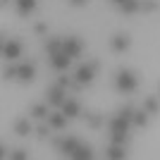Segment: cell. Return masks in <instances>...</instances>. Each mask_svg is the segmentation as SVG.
Masks as SVG:
<instances>
[{"label": "cell", "mask_w": 160, "mask_h": 160, "mask_svg": "<svg viewBox=\"0 0 160 160\" xmlns=\"http://www.w3.org/2000/svg\"><path fill=\"white\" fill-rule=\"evenodd\" d=\"M141 10H143V12H155V10H158V2H155V0H143V2H141Z\"/></svg>", "instance_id": "obj_25"}, {"label": "cell", "mask_w": 160, "mask_h": 160, "mask_svg": "<svg viewBox=\"0 0 160 160\" xmlns=\"http://www.w3.org/2000/svg\"><path fill=\"white\" fill-rule=\"evenodd\" d=\"M88 0H69V5H74V7H81V5H86Z\"/></svg>", "instance_id": "obj_30"}, {"label": "cell", "mask_w": 160, "mask_h": 160, "mask_svg": "<svg viewBox=\"0 0 160 160\" xmlns=\"http://www.w3.org/2000/svg\"><path fill=\"white\" fill-rule=\"evenodd\" d=\"M50 65H53L58 72H67V69H69V65H72V58H69L65 50H60V53L50 55Z\"/></svg>", "instance_id": "obj_5"}, {"label": "cell", "mask_w": 160, "mask_h": 160, "mask_svg": "<svg viewBox=\"0 0 160 160\" xmlns=\"http://www.w3.org/2000/svg\"><path fill=\"white\" fill-rule=\"evenodd\" d=\"M134 112H136V110H134L132 105H122V108H120V115L124 117V120H129V122L134 120Z\"/></svg>", "instance_id": "obj_24"}, {"label": "cell", "mask_w": 160, "mask_h": 160, "mask_svg": "<svg viewBox=\"0 0 160 160\" xmlns=\"http://www.w3.org/2000/svg\"><path fill=\"white\" fill-rule=\"evenodd\" d=\"M122 12H124V14H134V12H139V10H141V2H139V0H127V2H122Z\"/></svg>", "instance_id": "obj_18"}, {"label": "cell", "mask_w": 160, "mask_h": 160, "mask_svg": "<svg viewBox=\"0 0 160 160\" xmlns=\"http://www.w3.org/2000/svg\"><path fill=\"white\" fill-rule=\"evenodd\" d=\"M33 77H36V67H33V65H19V77H17V79L33 81Z\"/></svg>", "instance_id": "obj_13"}, {"label": "cell", "mask_w": 160, "mask_h": 160, "mask_svg": "<svg viewBox=\"0 0 160 160\" xmlns=\"http://www.w3.org/2000/svg\"><path fill=\"white\" fill-rule=\"evenodd\" d=\"M91 146H84V143H79V148H77V151H74L72 155H69V158H79V160H84V158H91Z\"/></svg>", "instance_id": "obj_22"}, {"label": "cell", "mask_w": 160, "mask_h": 160, "mask_svg": "<svg viewBox=\"0 0 160 160\" xmlns=\"http://www.w3.org/2000/svg\"><path fill=\"white\" fill-rule=\"evenodd\" d=\"M129 124H132L129 120H124L122 115H117L115 120H110V132H129Z\"/></svg>", "instance_id": "obj_12"}, {"label": "cell", "mask_w": 160, "mask_h": 160, "mask_svg": "<svg viewBox=\"0 0 160 160\" xmlns=\"http://www.w3.org/2000/svg\"><path fill=\"white\" fill-rule=\"evenodd\" d=\"M33 7H36V0H17V12L24 14V17L29 12H33Z\"/></svg>", "instance_id": "obj_15"}, {"label": "cell", "mask_w": 160, "mask_h": 160, "mask_svg": "<svg viewBox=\"0 0 160 160\" xmlns=\"http://www.w3.org/2000/svg\"><path fill=\"white\" fill-rule=\"evenodd\" d=\"M48 127H50V124H48ZM48 127H46V124H41V127L36 129V132H38V136H41V139H43V136H46V134H48Z\"/></svg>", "instance_id": "obj_29"}, {"label": "cell", "mask_w": 160, "mask_h": 160, "mask_svg": "<svg viewBox=\"0 0 160 160\" xmlns=\"http://www.w3.org/2000/svg\"><path fill=\"white\" fill-rule=\"evenodd\" d=\"M115 86H117V91L132 93V91H136L139 81H136L134 72H129V69H120V72H117V79H115Z\"/></svg>", "instance_id": "obj_1"}, {"label": "cell", "mask_w": 160, "mask_h": 160, "mask_svg": "<svg viewBox=\"0 0 160 160\" xmlns=\"http://www.w3.org/2000/svg\"><path fill=\"white\" fill-rule=\"evenodd\" d=\"M62 50H65V53L74 60V58H79V55H81V50H84V43H81L77 36H67V38L62 41Z\"/></svg>", "instance_id": "obj_3"}, {"label": "cell", "mask_w": 160, "mask_h": 160, "mask_svg": "<svg viewBox=\"0 0 160 160\" xmlns=\"http://www.w3.org/2000/svg\"><path fill=\"white\" fill-rule=\"evenodd\" d=\"M143 110H146L148 115H158V110H160L158 100H155V98H146V100H143Z\"/></svg>", "instance_id": "obj_23"}, {"label": "cell", "mask_w": 160, "mask_h": 160, "mask_svg": "<svg viewBox=\"0 0 160 160\" xmlns=\"http://www.w3.org/2000/svg\"><path fill=\"white\" fill-rule=\"evenodd\" d=\"M31 117H36V120H46V117H50L48 115V105H43V103H38V105H31Z\"/></svg>", "instance_id": "obj_16"}, {"label": "cell", "mask_w": 160, "mask_h": 160, "mask_svg": "<svg viewBox=\"0 0 160 160\" xmlns=\"http://www.w3.org/2000/svg\"><path fill=\"white\" fill-rule=\"evenodd\" d=\"M129 139V132H110V143H120V146H124Z\"/></svg>", "instance_id": "obj_21"}, {"label": "cell", "mask_w": 160, "mask_h": 160, "mask_svg": "<svg viewBox=\"0 0 160 160\" xmlns=\"http://www.w3.org/2000/svg\"><path fill=\"white\" fill-rule=\"evenodd\" d=\"M112 2H117V5H122V2H127V0H112Z\"/></svg>", "instance_id": "obj_32"}, {"label": "cell", "mask_w": 160, "mask_h": 160, "mask_svg": "<svg viewBox=\"0 0 160 160\" xmlns=\"http://www.w3.org/2000/svg\"><path fill=\"white\" fill-rule=\"evenodd\" d=\"M2 55H5L7 60H17L22 55V43L19 41H7L5 46H2Z\"/></svg>", "instance_id": "obj_7"}, {"label": "cell", "mask_w": 160, "mask_h": 160, "mask_svg": "<svg viewBox=\"0 0 160 160\" xmlns=\"http://www.w3.org/2000/svg\"><path fill=\"white\" fill-rule=\"evenodd\" d=\"M46 96H48V105H53V108L60 105V108H62V103H65V86L53 84V86H48Z\"/></svg>", "instance_id": "obj_4"}, {"label": "cell", "mask_w": 160, "mask_h": 160, "mask_svg": "<svg viewBox=\"0 0 160 160\" xmlns=\"http://www.w3.org/2000/svg\"><path fill=\"white\" fill-rule=\"evenodd\" d=\"M46 50H48V55L60 53V50H62V41H60V38H48V43H46Z\"/></svg>", "instance_id": "obj_20"}, {"label": "cell", "mask_w": 160, "mask_h": 160, "mask_svg": "<svg viewBox=\"0 0 160 160\" xmlns=\"http://www.w3.org/2000/svg\"><path fill=\"white\" fill-rule=\"evenodd\" d=\"M10 158H12V160H24V158H29V151L17 148V151H12V153H10Z\"/></svg>", "instance_id": "obj_26"}, {"label": "cell", "mask_w": 160, "mask_h": 160, "mask_svg": "<svg viewBox=\"0 0 160 160\" xmlns=\"http://www.w3.org/2000/svg\"><path fill=\"white\" fill-rule=\"evenodd\" d=\"M96 72H98V60H91L88 65H81L79 69H77L74 79H77V84H79V86H86V84H91V81H93Z\"/></svg>", "instance_id": "obj_2"}, {"label": "cell", "mask_w": 160, "mask_h": 160, "mask_svg": "<svg viewBox=\"0 0 160 160\" xmlns=\"http://www.w3.org/2000/svg\"><path fill=\"white\" fill-rule=\"evenodd\" d=\"M62 112L67 115V117H69V120H72V117H79L81 115V105H79V100H65V103H62Z\"/></svg>", "instance_id": "obj_8"}, {"label": "cell", "mask_w": 160, "mask_h": 160, "mask_svg": "<svg viewBox=\"0 0 160 160\" xmlns=\"http://www.w3.org/2000/svg\"><path fill=\"white\" fill-rule=\"evenodd\" d=\"M132 124H136V127H146V124H148V112H146V110H136Z\"/></svg>", "instance_id": "obj_19"}, {"label": "cell", "mask_w": 160, "mask_h": 160, "mask_svg": "<svg viewBox=\"0 0 160 160\" xmlns=\"http://www.w3.org/2000/svg\"><path fill=\"white\" fill-rule=\"evenodd\" d=\"M67 120H69V117H67L65 112H53L50 117H48V124H50L53 129H65Z\"/></svg>", "instance_id": "obj_11"}, {"label": "cell", "mask_w": 160, "mask_h": 160, "mask_svg": "<svg viewBox=\"0 0 160 160\" xmlns=\"http://www.w3.org/2000/svg\"><path fill=\"white\" fill-rule=\"evenodd\" d=\"M58 84H60V86H72V81H69V77H65V74H62V77H60V79H58Z\"/></svg>", "instance_id": "obj_28"}, {"label": "cell", "mask_w": 160, "mask_h": 160, "mask_svg": "<svg viewBox=\"0 0 160 160\" xmlns=\"http://www.w3.org/2000/svg\"><path fill=\"white\" fill-rule=\"evenodd\" d=\"M105 158L122 160V158H127V151H124V146H120V143H110V148L105 151Z\"/></svg>", "instance_id": "obj_10"}, {"label": "cell", "mask_w": 160, "mask_h": 160, "mask_svg": "<svg viewBox=\"0 0 160 160\" xmlns=\"http://www.w3.org/2000/svg\"><path fill=\"white\" fill-rule=\"evenodd\" d=\"M19 77V67H7L5 69V79H17Z\"/></svg>", "instance_id": "obj_27"}, {"label": "cell", "mask_w": 160, "mask_h": 160, "mask_svg": "<svg viewBox=\"0 0 160 160\" xmlns=\"http://www.w3.org/2000/svg\"><path fill=\"white\" fill-rule=\"evenodd\" d=\"M33 31H36V33H46V24H36Z\"/></svg>", "instance_id": "obj_31"}, {"label": "cell", "mask_w": 160, "mask_h": 160, "mask_svg": "<svg viewBox=\"0 0 160 160\" xmlns=\"http://www.w3.org/2000/svg\"><path fill=\"white\" fill-rule=\"evenodd\" d=\"M110 46H112L115 53H124V50L132 46V38H129V33H115L112 41H110Z\"/></svg>", "instance_id": "obj_6"}, {"label": "cell", "mask_w": 160, "mask_h": 160, "mask_svg": "<svg viewBox=\"0 0 160 160\" xmlns=\"http://www.w3.org/2000/svg\"><path fill=\"white\" fill-rule=\"evenodd\" d=\"M81 117H84V120H86L93 129L103 127V117H100V115H96V112H81Z\"/></svg>", "instance_id": "obj_17"}, {"label": "cell", "mask_w": 160, "mask_h": 160, "mask_svg": "<svg viewBox=\"0 0 160 160\" xmlns=\"http://www.w3.org/2000/svg\"><path fill=\"white\" fill-rule=\"evenodd\" d=\"M58 146L62 148V153H65V155H72L74 151L79 148V139H77V136H67V139L58 141Z\"/></svg>", "instance_id": "obj_9"}, {"label": "cell", "mask_w": 160, "mask_h": 160, "mask_svg": "<svg viewBox=\"0 0 160 160\" xmlns=\"http://www.w3.org/2000/svg\"><path fill=\"white\" fill-rule=\"evenodd\" d=\"M14 132L19 134V136H29V134L33 132V129H31V122L24 120V117H22V120H17V122H14Z\"/></svg>", "instance_id": "obj_14"}]
</instances>
